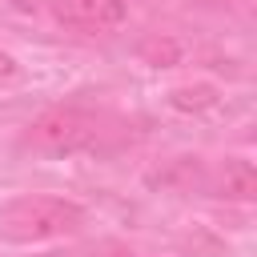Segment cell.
<instances>
[{
  "instance_id": "obj_1",
  "label": "cell",
  "mask_w": 257,
  "mask_h": 257,
  "mask_svg": "<svg viewBox=\"0 0 257 257\" xmlns=\"http://www.w3.org/2000/svg\"><path fill=\"white\" fill-rule=\"evenodd\" d=\"M84 225V205L52 193H28L0 209V241L8 245H44L56 237H72Z\"/></svg>"
},
{
  "instance_id": "obj_2",
  "label": "cell",
  "mask_w": 257,
  "mask_h": 257,
  "mask_svg": "<svg viewBox=\"0 0 257 257\" xmlns=\"http://www.w3.org/2000/svg\"><path fill=\"white\" fill-rule=\"evenodd\" d=\"M104 116L80 104H52L40 116L28 120L20 145L36 157L60 161V157H76V153H92L104 141Z\"/></svg>"
},
{
  "instance_id": "obj_3",
  "label": "cell",
  "mask_w": 257,
  "mask_h": 257,
  "mask_svg": "<svg viewBox=\"0 0 257 257\" xmlns=\"http://www.w3.org/2000/svg\"><path fill=\"white\" fill-rule=\"evenodd\" d=\"M56 20L84 28V32H104L128 20V4L124 0H52Z\"/></svg>"
},
{
  "instance_id": "obj_4",
  "label": "cell",
  "mask_w": 257,
  "mask_h": 257,
  "mask_svg": "<svg viewBox=\"0 0 257 257\" xmlns=\"http://www.w3.org/2000/svg\"><path fill=\"white\" fill-rule=\"evenodd\" d=\"M217 197H229V201H253L257 197V173L245 157H229L221 177H217Z\"/></svg>"
},
{
  "instance_id": "obj_5",
  "label": "cell",
  "mask_w": 257,
  "mask_h": 257,
  "mask_svg": "<svg viewBox=\"0 0 257 257\" xmlns=\"http://www.w3.org/2000/svg\"><path fill=\"white\" fill-rule=\"evenodd\" d=\"M173 104L177 108H201V104H213V88H177L173 92Z\"/></svg>"
},
{
  "instance_id": "obj_6",
  "label": "cell",
  "mask_w": 257,
  "mask_h": 257,
  "mask_svg": "<svg viewBox=\"0 0 257 257\" xmlns=\"http://www.w3.org/2000/svg\"><path fill=\"white\" fill-rule=\"evenodd\" d=\"M12 72H16V60L8 52H0V76H12Z\"/></svg>"
},
{
  "instance_id": "obj_7",
  "label": "cell",
  "mask_w": 257,
  "mask_h": 257,
  "mask_svg": "<svg viewBox=\"0 0 257 257\" xmlns=\"http://www.w3.org/2000/svg\"><path fill=\"white\" fill-rule=\"evenodd\" d=\"M8 4H12V8H20V12H24V8H32V0H8Z\"/></svg>"
}]
</instances>
